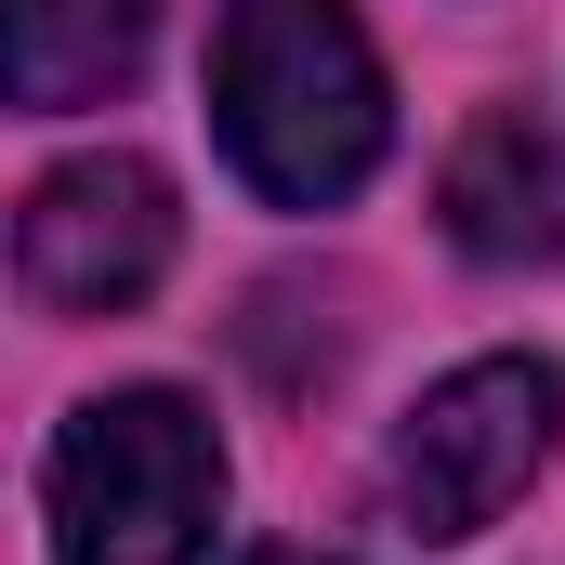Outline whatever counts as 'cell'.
Returning a JSON list of instances; mask_svg holds the SVG:
<instances>
[{
	"label": "cell",
	"instance_id": "obj_4",
	"mask_svg": "<svg viewBox=\"0 0 565 565\" xmlns=\"http://www.w3.org/2000/svg\"><path fill=\"white\" fill-rule=\"evenodd\" d=\"M171 250H184L171 171L132 158V145L40 171V184H26V211H13V277H26L40 316H132L145 289L171 277Z\"/></svg>",
	"mask_w": 565,
	"mask_h": 565
},
{
	"label": "cell",
	"instance_id": "obj_3",
	"mask_svg": "<svg viewBox=\"0 0 565 565\" xmlns=\"http://www.w3.org/2000/svg\"><path fill=\"white\" fill-rule=\"evenodd\" d=\"M565 447V369L553 355H473L447 369L382 447V513L408 540H487Z\"/></svg>",
	"mask_w": 565,
	"mask_h": 565
},
{
	"label": "cell",
	"instance_id": "obj_2",
	"mask_svg": "<svg viewBox=\"0 0 565 565\" xmlns=\"http://www.w3.org/2000/svg\"><path fill=\"white\" fill-rule=\"evenodd\" d=\"M40 513H53V565H198L224 526V434L171 382H119L66 408L40 460Z\"/></svg>",
	"mask_w": 565,
	"mask_h": 565
},
{
	"label": "cell",
	"instance_id": "obj_1",
	"mask_svg": "<svg viewBox=\"0 0 565 565\" xmlns=\"http://www.w3.org/2000/svg\"><path fill=\"white\" fill-rule=\"evenodd\" d=\"M211 132L264 211H342L395 145V79L342 0H224Z\"/></svg>",
	"mask_w": 565,
	"mask_h": 565
},
{
	"label": "cell",
	"instance_id": "obj_7",
	"mask_svg": "<svg viewBox=\"0 0 565 565\" xmlns=\"http://www.w3.org/2000/svg\"><path fill=\"white\" fill-rule=\"evenodd\" d=\"M250 565H316V553H250Z\"/></svg>",
	"mask_w": 565,
	"mask_h": 565
},
{
	"label": "cell",
	"instance_id": "obj_5",
	"mask_svg": "<svg viewBox=\"0 0 565 565\" xmlns=\"http://www.w3.org/2000/svg\"><path fill=\"white\" fill-rule=\"evenodd\" d=\"M447 237L473 264H565V171L526 106H487L447 158Z\"/></svg>",
	"mask_w": 565,
	"mask_h": 565
},
{
	"label": "cell",
	"instance_id": "obj_6",
	"mask_svg": "<svg viewBox=\"0 0 565 565\" xmlns=\"http://www.w3.org/2000/svg\"><path fill=\"white\" fill-rule=\"evenodd\" d=\"M158 40V0H13V106L26 119H66V106H106Z\"/></svg>",
	"mask_w": 565,
	"mask_h": 565
}]
</instances>
